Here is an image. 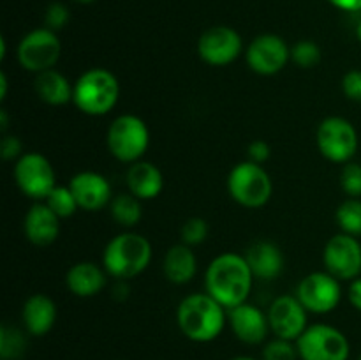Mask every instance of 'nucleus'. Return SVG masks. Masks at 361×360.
I'll return each instance as SVG.
<instances>
[{
  "label": "nucleus",
  "instance_id": "nucleus-19",
  "mask_svg": "<svg viewBox=\"0 0 361 360\" xmlns=\"http://www.w3.org/2000/svg\"><path fill=\"white\" fill-rule=\"evenodd\" d=\"M56 316H59L56 304L53 302L51 296L44 293H34L28 296L21 309V321H23L25 330L35 337L48 334L55 327Z\"/></svg>",
  "mask_w": 361,
  "mask_h": 360
},
{
  "label": "nucleus",
  "instance_id": "nucleus-17",
  "mask_svg": "<svg viewBox=\"0 0 361 360\" xmlns=\"http://www.w3.org/2000/svg\"><path fill=\"white\" fill-rule=\"evenodd\" d=\"M67 186L73 191L78 207L87 212H97L109 207L113 200L111 184L97 172H80L69 180Z\"/></svg>",
  "mask_w": 361,
  "mask_h": 360
},
{
  "label": "nucleus",
  "instance_id": "nucleus-5",
  "mask_svg": "<svg viewBox=\"0 0 361 360\" xmlns=\"http://www.w3.org/2000/svg\"><path fill=\"white\" fill-rule=\"evenodd\" d=\"M106 145L116 161L127 164L141 161L150 145V131L147 122L133 113L118 115L109 124Z\"/></svg>",
  "mask_w": 361,
  "mask_h": 360
},
{
  "label": "nucleus",
  "instance_id": "nucleus-8",
  "mask_svg": "<svg viewBox=\"0 0 361 360\" xmlns=\"http://www.w3.org/2000/svg\"><path fill=\"white\" fill-rule=\"evenodd\" d=\"M296 349L302 360H349L351 355L344 332L326 323L309 325L296 341Z\"/></svg>",
  "mask_w": 361,
  "mask_h": 360
},
{
  "label": "nucleus",
  "instance_id": "nucleus-40",
  "mask_svg": "<svg viewBox=\"0 0 361 360\" xmlns=\"http://www.w3.org/2000/svg\"><path fill=\"white\" fill-rule=\"evenodd\" d=\"M7 95V74L0 73V99H6Z\"/></svg>",
  "mask_w": 361,
  "mask_h": 360
},
{
  "label": "nucleus",
  "instance_id": "nucleus-37",
  "mask_svg": "<svg viewBox=\"0 0 361 360\" xmlns=\"http://www.w3.org/2000/svg\"><path fill=\"white\" fill-rule=\"evenodd\" d=\"M348 300L351 302V306L355 307L356 311H360L361 313V275L360 277L353 279V281L349 282Z\"/></svg>",
  "mask_w": 361,
  "mask_h": 360
},
{
  "label": "nucleus",
  "instance_id": "nucleus-15",
  "mask_svg": "<svg viewBox=\"0 0 361 360\" xmlns=\"http://www.w3.org/2000/svg\"><path fill=\"white\" fill-rule=\"evenodd\" d=\"M268 323L275 337L296 342L309 327V311L296 295H281L268 307Z\"/></svg>",
  "mask_w": 361,
  "mask_h": 360
},
{
  "label": "nucleus",
  "instance_id": "nucleus-10",
  "mask_svg": "<svg viewBox=\"0 0 361 360\" xmlns=\"http://www.w3.org/2000/svg\"><path fill=\"white\" fill-rule=\"evenodd\" d=\"M60 53H62V44L56 32L46 27L34 28L23 35L18 44V62L25 71L39 74L48 69H55Z\"/></svg>",
  "mask_w": 361,
  "mask_h": 360
},
{
  "label": "nucleus",
  "instance_id": "nucleus-13",
  "mask_svg": "<svg viewBox=\"0 0 361 360\" xmlns=\"http://www.w3.org/2000/svg\"><path fill=\"white\" fill-rule=\"evenodd\" d=\"M247 66L261 76L281 73L291 60V48L277 34H261L250 41L245 52Z\"/></svg>",
  "mask_w": 361,
  "mask_h": 360
},
{
  "label": "nucleus",
  "instance_id": "nucleus-38",
  "mask_svg": "<svg viewBox=\"0 0 361 360\" xmlns=\"http://www.w3.org/2000/svg\"><path fill=\"white\" fill-rule=\"evenodd\" d=\"M337 9L345 11V13H358L361 11V0H328Z\"/></svg>",
  "mask_w": 361,
  "mask_h": 360
},
{
  "label": "nucleus",
  "instance_id": "nucleus-29",
  "mask_svg": "<svg viewBox=\"0 0 361 360\" xmlns=\"http://www.w3.org/2000/svg\"><path fill=\"white\" fill-rule=\"evenodd\" d=\"M321 56L323 53H321L319 44L310 39H302L295 46H291V62H295L302 69L316 67L321 62Z\"/></svg>",
  "mask_w": 361,
  "mask_h": 360
},
{
  "label": "nucleus",
  "instance_id": "nucleus-28",
  "mask_svg": "<svg viewBox=\"0 0 361 360\" xmlns=\"http://www.w3.org/2000/svg\"><path fill=\"white\" fill-rule=\"evenodd\" d=\"M27 348V337L21 330L4 325L0 328V356L2 360H16Z\"/></svg>",
  "mask_w": 361,
  "mask_h": 360
},
{
  "label": "nucleus",
  "instance_id": "nucleus-11",
  "mask_svg": "<svg viewBox=\"0 0 361 360\" xmlns=\"http://www.w3.org/2000/svg\"><path fill=\"white\" fill-rule=\"evenodd\" d=\"M296 296L309 313L328 314L338 307L342 300V286L330 272H310L300 281Z\"/></svg>",
  "mask_w": 361,
  "mask_h": 360
},
{
  "label": "nucleus",
  "instance_id": "nucleus-7",
  "mask_svg": "<svg viewBox=\"0 0 361 360\" xmlns=\"http://www.w3.org/2000/svg\"><path fill=\"white\" fill-rule=\"evenodd\" d=\"M316 143L324 159L335 164H345L358 152V131L344 116H326L317 126Z\"/></svg>",
  "mask_w": 361,
  "mask_h": 360
},
{
  "label": "nucleus",
  "instance_id": "nucleus-3",
  "mask_svg": "<svg viewBox=\"0 0 361 360\" xmlns=\"http://www.w3.org/2000/svg\"><path fill=\"white\" fill-rule=\"evenodd\" d=\"M152 244L147 236L123 232L106 244L102 267L111 277L127 281L147 270L152 261Z\"/></svg>",
  "mask_w": 361,
  "mask_h": 360
},
{
  "label": "nucleus",
  "instance_id": "nucleus-31",
  "mask_svg": "<svg viewBox=\"0 0 361 360\" xmlns=\"http://www.w3.org/2000/svg\"><path fill=\"white\" fill-rule=\"evenodd\" d=\"M208 232V222L203 217H189L183 222L182 229H180V236H182V244L185 246H200L207 240Z\"/></svg>",
  "mask_w": 361,
  "mask_h": 360
},
{
  "label": "nucleus",
  "instance_id": "nucleus-2",
  "mask_svg": "<svg viewBox=\"0 0 361 360\" xmlns=\"http://www.w3.org/2000/svg\"><path fill=\"white\" fill-rule=\"evenodd\" d=\"M228 321V309L204 293L187 295L176 309V325L194 342H212L222 334Z\"/></svg>",
  "mask_w": 361,
  "mask_h": 360
},
{
  "label": "nucleus",
  "instance_id": "nucleus-22",
  "mask_svg": "<svg viewBox=\"0 0 361 360\" xmlns=\"http://www.w3.org/2000/svg\"><path fill=\"white\" fill-rule=\"evenodd\" d=\"M127 189L141 201H148L157 198L164 189V176L155 164L148 161L133 162L126 175Z\"/></svg>",
  "mask_w": 361,
  "mask_h": 360
},
{
  "label": "nucleus",
  "instance_id": "nucleus-21",
  "mask_svg": "<svg viewBox=\"0 0 361 360\" xmlns=\"http://www.w3.org/2000/svg\"><path fill=\"white\" fill-rule=\"evenodd\" d=\"M108 272L94 261H78L67 270L66 286L73 295L90 299L104 289Z\"/></svg>",
  "mask_w": 361,
  "mask_h": 360
},
{
  "label": "nucleus",
  "instance_id": "nucleus-30",
  "mask_svg": "<svg viewBox=\"0 0 361 360\" xmlns=\"http://www.w3.org/2000/svg\"><path fill=\"white\" fill-rule=\"evenodd\" d=\"M298 356V349H296V342L288 341V339L274 337L270 341L264 342L263 352H261V360H296Z\"/></svg>",
  "mask_w": 361,
  "mask_h": 360
},
{
  "label": "nucleus",
  "instance_id": "nucleus-42",
  "mask_svg": "<svg viewBox=\"0 0 361 360\" xmlns=\"http://www.w3.org/2000/svg\"><path fill=\"white\" fill-rule=\"evenodd\" d=\"M356 37H358V41L361 42V20L358 21V25H356Z\"/></svg>",
  "mask_w": 361,
  "mask_h": 360
},
{
  "label": "nucleus",
  "instance_id": "nucleus-27",
  "mask_svg": "<svg viewBox=\"0 0 361 360\" xmlns=\"http://www.w3.org/2000/svg\"><path fill=\"white\" fill-rule=\"evenodd\" d=\"M44 203L48 205L60 219L71 217V215L76 214V210H80L76 198H74L69 186H59V184H56L55 189L46 196Z\"/></svg>",
  "mask_w": 361,
  "mask_h": 360
},
{
  "label": "nucleus",
  "instance_id": "nucleus-16",
  "mask_svg": "<svg viewBox=\"0 0 361 360\" xmlns=\"http://www.w3.org/2000/svg\"><path fill=\"white\" fill-rule=\"evenodd\" d=\"M228 323L235 337L249 346L267 342L268 334L271 332L270 323H268V314L249 302H243L229 309Z\"/></svg>",
  "mask_w": 361,
  "mask_h": 360
},
{
  "label": "nucleus",
  "instance_id": "nucleus-25",
  "mask_svg": "<svg viewBox=\"0 0 361 360\" xmlns=\"http://www.w3.org/2000/svg\"><path fill=\"white\" fill-rule=\"evenodd\" d=\"M111 217L123 228H134L143 217V205L133 193H120L109 203Z\"/></svg>",
  "mask_w": 361,
  "mask_h": 360
},
{
  "label": "nucleus",
  "instance_id": "nucleus-36",
  "mask_svg": "<svg viewBox=\"0 0 361 360\" xmlns=\"http://www.w3.org/2000/svg\"><path fill=\"white\" fill-rule=\"evenodd\" d=\"M270 155L271 147L264 140H254L252 143H249V148H247L249 161L256 162V164H264L270 159Z\"/></svg>",
  "mask_w": 361,
  "mask_h": 360
},
{
  "label": "nucleus",
  "instance_id": "nucleus-39",
  "mask_svg": "<svg viewBox=\"0 0 361 360\" xmlns=\"http://www.w3.org/2000/svg\"><path fill=\"white\" fill-rule=\"evenodd\" d=\"M113 292L115 293H111V295L115 296L116 300H126L127 296H129V286H127L126 281H120V279H116V284H115V288H113Z\"/></svg>",
  "mask_w": 361,
  "mask_h": 360
},
{
  "label": "nucleus",
  "instance_id": "nucleus-43",
  "mask_svg": "<svg viewBox=\"0 0 361 360\" xmlns=\"http://www.w3.org/2000/svg\"><path fill=\"white\" fill-rule=\"evenodd\" d=\"M231 360H257V359H252V356H233Z\"/></svg>",
  "mask_w": 361,
  "mask_h": 360
},
{
  "label": "nucleus",
  "instance_id": "nucleus-12",
  "mask_svg": "<svg viewBox=\"0 0 361 360\" xmlns=\"http://www.w3.org/2000/svg\"><path fill=\"white\" fill-rule=\"evenodd\" d=\"M326 272L338 281H353L361 274V244L358 236L337 233L326 242L323 251Z\"/></svg>",
  "mask_w": 361,
  "mask_h": 360
},
{
  "label": "nucleus",
  "instance_id": "nucleus-18",
  "mask_svg": "<svg viewBox=\"0 0 361 360\" xmlns=\"http://www.w3.org/2000/svg\"><path fill=\"white\" fill-rule=\"evenodd\" d=\"M23 232L28 242L34 246H51L59 239L60 217L44 201H35L25 214Z\"/></svg>",
  "mask_w": 361,
  "mask_h": 360
},
{
  "label": "nucleus",
  "instance_id": "nucleus-6",
  "mask_svg": "<svg viewBox=\"0 0 361 360\" xmlns=\"http://www.w3.org/2000/svg\"><path fill=\"white\" fill-rule=\"evenodd\" d=\"M228 191L233 200L245 208H261L274 194V182L263 164L238 162L228 175Z\"/></svg>",
  "mask_w": 361,
  "mask_h": 360
},
{
  "label": "nucleus",
  "instance_id": "nucleus-44",
  "mask_svg": "<svg viewBox=\"0 0 361 360\" xmlns=\"http://www.w3.org/2000/svg\"><path fill=\"white\" fill-rule=\"evenodd\" d=\"M74 2H78V4H92V2H95V0H74Z\"/></svg>",
  "mask_w": 361,
  "mask_h": 360
},
{
  "label": "nucleus",
  "instance_id": "nucleus-14",
  "mask_svg": "<svg viewBox=\"0 0 361 360\" xmlns=\"http://www.w3.org/2000/svg\"><path fill=\"white\" fill-rule=\"evenodd\" d=\"M242 49V35L228 25H215L204 30L197 39V53L208 66H228L238 59Z\"/></svg>",
  "mask_w": 361,
  "mask_h": 360
},
{
  "label": "nucleus",
  "instance_id": "nucleus-23",
  "mask_svg": "<svg viewBox=\"0 0 361 360\" xmlns=\"http://www.w3.org/2000/svg\"><path fill=\"white\" fill-rule=\"evenodd\" d=\"M162 270L166 279L173 284H189L197 274V256L192 247L185 244H176L169 247L164 254L162 261Z\"/></svg>",
  "mask_w": 361,
  "mask_h": 360
},
{
  "label": "nucleus",
  "instance_id": "nucleus-45",
  "mask_svg": "<svg viewBox=\"0 0 361 360\" xmlns=\"http://www.w3.org/2000/svg\"><path fill=\"white\" fill-rule=\"evenodd\" d=\"M358 360H361V355H360V359H358Z\"/></svg>",
  "mask_w": 361,
  "mask_h": 360
},
{
  "label": "nucleus",
  "instance_id": "nucleus-9",
  "mask_svg": "<svg viewBox=\"0 0 361 360\" xmlns=\"http://www.w3.org/2000/svg\"><path fill=\"white\" fill-rule=\"evenodd\" d=\"M13 175L18 189L35 201H44L56 186L55 168L39 152H25L14 162Z\"/></svg>",
  "mask_w": 361,
  "mask_h": 360
},
{
  "label": "nucleus",
  "instance_id": "nucleus-34",
  "mask_svg": "<svg viewBox=\"0 0 361 360\" xmlns=\"http://www.w3.org/2000/svg\"><path fill=\"white\" fill-rule=\"evenodd\" d=\"M342 92L351 101L361 102V69H351L344 74Z\"/></svg>",
  "mask_w": 361,
  "mask_h": 360
},
{
  "label": "nucleus",
  "instance_id": "nucleus-26",
  "mask_svg": "<svg viewBox=\"0 0 361 360\" xmlns=\"http://www.w3.org/2000/svg\"><path fill=\"white\" fill-rule=\"evenodd\" d=\"M335 219L342 233L361 236V198H348L342 201L335 212Z\"/></svg>",
  "mask_w": 361,
  "mask_h": 360
},
{
  "label": "nucleus",
  "instance_id": "nucleus-1",
  "mask_svg": "<svg viewBox=\"0 0 361 360\" xmlns=\"http://www.w3.org/2000/svg\"><path fill=\"white\" fill-rule=\"evenodd\" d=\"M252 284V270L245 256L238 253L219 254L204 272V292L228 311L247 302Z\"/></svg>",
  "mask_w": 361,
  "mask_h": 360
},
{
  "label": "nucleus",
  "instance_id": "nucleus-33",
  "mask_svg": "<svg viewBox=\"0 0 361 360\" xmlns=\"http://www.w3.org/2000/svg\"><path fill=\"white\" fill-rule=\"evenodd\" d=\"M71 20V13L67 9V6H63L62 2H53L49 4L48 9L44 13V23L46 28L53 32H59L60 28H63L67 25V21Z\"/></svg>",
  "mask_w": 361,
  "mask_h": 360
},
{
  "label": "nucleus",
  "instance_id": "nucleus-35",
  "mask_svg": "<svg viewBox=\"0 0 361 360\" xmlns=\"http://www.w3.org/2000/svg\"><path fill=\"white\" fill-rule=\"evenodd\" d=\"M0 154L6 161H18L23 152V143L18 136H13V134H4L2 143H0Z\"/></svg>",
  "mask_w": 361,
  "mask_h": 360
},
{
  "label": "nucleus",
  "instance_id": "nucleus-24",
  "mask_svg": "<svg viewBox=\"0 0 361 360\" xmlns=\"http://www.w3.org/2000/svg\"><path fill=\"white\" fill-rule=\"evenodd\" d=\"M35 94L49 106H66L73 102L74 83H71L60 71L48 69L35 74Z\"/></svg>",
  "mask_w": 361,
  "mask_h": 360
},
{
  "label": "nucleus",
  "instance_id": "nucleus-20",
  "mask_svg": "<svg viewBox=\"0 0 361 360\" xmlns=\"http://www.w3.org/2000/svg\"><path fill=\"white\" fill-rule=\"evenodd\" d=\"M243 256L254 277L263 279V281H274L284 270V254L281 247L268 240H257L250 244Z\"/></svg>",
  "mask_w": 361,
  "mask_h": 360
},
{
  "label": "nucleus",
  "instance_id": "nucleus-4",
  "mask_svg": "<svg viewBox=\"0 0 361 360\" xmlns=\"http://www.w3.org/2000/svg\"><path fill=\"white\" fill-rule=\"evenodd\" d=\"M120 97V83L104 67H92L74 81L73 102L81 113L90 116L108 115Z\"/></svg>",
  "mask_w": 361,
  "mask_h": 360
},
{
  "label": "nucleus",
  "instance_id": "nucleus-41",
  "mask_svg": "<svg viewBox=\"0 0 361 360\" xmlns=\"http://www.w3.org/2000/svg\"><path fill=\"white\" fill-rule=\"evenodd\" d=\"M0 124H2V133H6V129H7V113H6V109H0Z\"/></svg>",
  "mask_w": 361,
  "mask_h": 360
},
{
  "label": "nucleus",
  "instance_id": "nucleus-32",
  "mask_svg": "<svg viewBox=\"0 0 361 360\" xmlns=\"http://www.w3.org/2000/svg\"><path fill=\"white\" fill-rule=\"evenodd\" d=\"M341 187L349 198H361V164L345 162L341 172Z\"/></svg>",
  "mask_w": 361,
  "mask_h": 360
}]
</instances>
